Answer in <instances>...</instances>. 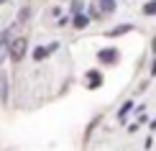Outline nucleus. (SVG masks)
Listing matches in <instances>:
<instances>
[{"label":"nucleus","mask_w":156,"mask_h":151,"mask_svg":"<svg viewBox=\"0 0 156 151\" xmlns=\"http://www.w3.org/2000/svg\"><path fill=\"white\" fill-rule=\"evenodd\" d=\"M26 49H28V41H26V38H13V41L8 44V56L13 59V62H21Z\"/></svg>","instance_id":"obj_1"},{"label":"nucleus","mask_w":156,"mask_h":151,"mask_svg":"<svg viewBox=\"0 0 156 151\" xmlns=\"http://www.w3.org/2000/svg\"><path fill=\"white\" fill-rule=\"evenodd\" d=\"M97 59H100L102 64H113V62H118V51L115 49H102L100 54H97Z\"/></svg>","instance_id":"obj_2"},{"label":"nucleus","mask_w":156,"mask_h":151,"mask_svg":"<svg viewBox=\"0 0 156 151\" xmlns=\"http://www.w3.org/2000/svg\"><path fill=\"white\" fill-rule=\"evenodd\" d=\"M8 74L5 72H0V102H8V92H10V87H8Z\"/></svg>","instance_id":"obj_3"},{"label":"nucleus","mask_w":156,"mask_h":151,"mask_svg":"<svg viewBox=\"0 0 156 151\" xmlns=\"http://www.w3.org/2000/svg\"><path fill=\"white\" fill-rule=\"evenodd\" d=\"M87 82H90V87H100V82H102V74L100 72H87Z\"/></svg>","instance_id":"obj_4"},{"label":"nucleus","mask_w":156,"mask_h":151,"mask_svg":"<svg viewBox=\"0 0 156 151\" xmlns=\"http://www.w3.org/2000/svg\"><path fill=\"white\" fill-rule=\"evenodd\" d=\"M87 23H90V18H87V16H82V13H77V16H74V23H72V26H74V28H84Z\"/></svg>","instance_id":"obj_5"},{"label":"nucleus","mask_w":156,"mask_h":151,"mask_svg":"<svg viewBox=\"0 0 156 151\" xmlns=\"http://www.w3.org/2000/svg\"><path fill=\"white\" fill-rule=\"evenodd\" d=\"M49 56V49L46 46H38L36 51H34V59H36V62H41V59H46Z\"/></svg>","instance_id":"obj_6"},{"label":"nucleus","mask_w":156,"mask_h":151,"mask_svg":"<svg viewBox=\"0 0 156 151\" xmlns=\"http://www.w3.org/2000/svg\"><path fill=\"white\" fill-rule=\"evenodd\" d=\"M100 8L102 10H115V0H100Z\"/></svg>","instance_id":"obj_7"},{"label":"nucleus","mask_w":156,"mask_h":151,"mask_svg":"<svg viewBox=\"0 0 156 151\" xmlns=\"http://www.w3.org/2000/svg\"><path fill=\"white\" fill-rule=\"evenodd\" d=\"M144 13H146V16H154V13H156V0L146 5V8H144Z\"/></svg>","instance_id":"obj_8"},{"label":"nucleus","mask_w":156,"mask_h":151,"mask_svg":"<svg viewBox=\"0 0 156 151\" xmlns=\"http://www.w3.org/2000/svg\"><path fill=\"white\" fill-rule=\"evenodd\" d=\"M82 10V0H72V13H80Z\"/></svg>","instance_id":"obj_9"},{"label":"nucleus","mask_w":156,"mask_h":151,"mask_svg":"<svg viewBox=\"0 0 156 151\" xmlns=\"http://www.w3.org/2000/svg\"><path fill=\"white\" fill-rule=\"evenodd\" d=\"M5 41H8V31H3V34H0V49H3Z\"/></svg>","instance_id":"obj_10"},{"label":"nucleus","mask_w":156,"mask_h":151,"mask_svg":"<svg viewBox=\"0 0 156 151\" xmlns=\"http://www.w3.org/2000/svg\"><path fill=\"white\" fill-rule=\"evenodd\" d=\"M151 72H154V74H156V62H154V67H151Z\"/></svg>","instance_id":"obj_11"},{"label":"nucleus","mask_w":156,"mask_h":151,"mask_svg":"<svg viewBox=\"0 0 156 151\" xmlns=\"http://www.w3.org/2000/svg\"><path fill=\"white\" fill-rule=\"evenodd\" d=\"M154 49H156V41H154Z\"/></svg>","instance_id":"obj_12"},{"label":"nucleus","mask_w":156,"mask_h":151,"mask_svg":"<svg viewBox=\"0 0 156 151\" xmlns=\"http://www.w3.org/2000/svg\"><path fill=\"white\" fill-rule=\"evenodd\" d=\"M0 3H5V0H0Z\"/></svg>","instance_id":"obj_13"}]
</instances>
